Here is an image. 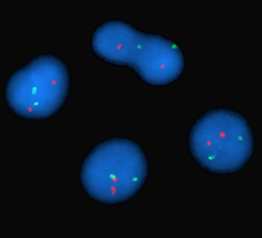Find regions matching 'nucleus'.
Listing matches in <instances>:
<instances>
[{"mask_svg": "<svg viewBox=\"0 0 262 238\" xmlns=\"http://www.w3.org/2000/svg\"><path fill=\"white\" fill-rule=\"evenodd\" d=\"M149 163L142 147L133 139L113 136L95 145L80 166V184L89 198L113 206L135 197L145 185Z\"/></svg>", "mask_w": 262, "mask_h": 238, "instance_id": "nucleus-1", "label": "nucleus"}, {"mask_svg": "<svg viewBox=\"0 0 262 238\" xmlns=\"http://www.w3.org/2000/svg\"><path fill=\"white\" fill-rule=\"evenodd\" d=\"M187 143L198 166L215 175L241 171L253 157L255 148L254 133L247 119L225 107L201 114L190 127Z\"/></svg>", "mask_w": 262, "mask_h": 238, "instance_id": "nucleus-2", "label": "nucleus"}, {"mask_svg": "<svg viewBox=\"0 0 262 238\" xmlns=\"http://www.w3.org/2000/svg\"><path fill=\"white\" fill-rule=\"evenodd\" d=\"M72 77L66 62L53 53L31 58L14 70L4 84V102L17 117L30 121L50 119L64 107Z\"/></svg>", "mask_w": 262, "mask_h": 238, "instance_id": "nucleus-3", "label": "nucleus"}, {"mask_svg": "<svg viewBox=\"0 0 262 238\" xmlns=\"http://www.w3.org/2000/svg\"><path fill=\"white\" fill-rule=\"evenodd\" d=\"M122 46V44L119 43L116 46L115 49L116 50L119 51L121 48Z\"/></svg>", "mask_w": 262, "mask_h": 238, "instance_id": "nucleus-4", "label": "nucleus"}, {"mask_svg": "<svg viewBox=\"0 0 262 238\" xmlns=\"http://www.w3.org/2000/svg\"><path fill=\"white\" fill-rule=\"evenodd\" d=\"M137 48L138 49H140L141 48V45L140 44H138L137 46Z\"/></svg>", "mask_w": 262, "mask_h": 238, "instance_id": "nucleus-5", "label": "nucleus"}]
</instances>
